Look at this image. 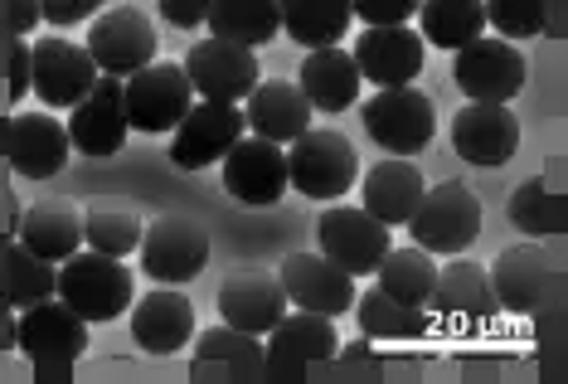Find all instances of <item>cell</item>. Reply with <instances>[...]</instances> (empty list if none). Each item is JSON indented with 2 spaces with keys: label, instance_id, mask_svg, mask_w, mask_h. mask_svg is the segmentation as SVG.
Returning <instances> with one entry per match:
<instances>
[{
  "label": "cell",
  "instance_id": "obj_6",
  "mask_svg": "<svg viewBox=\"0 0 568 384\" xmlns=\"http://www.w3.org/2000/svg\"><path fill=\"white\" fill-rule=\"evenodd\" d=\"M316 239H321V253L345 267V273H374L379 259L394 249V234L389 224H379L365 204H326L316 220Z\"/></svg>",
  "mask_w": 568,
  "mask_h": 384
},
{
  "label": "cell",
  "instance_id": "obj_30",
  "mask_svg": "<svg viewBox=\"0 0 568 384\" xmlns=\"http://www.w3.org/2000/svg\"><path fill=\"white\" fill-rule=\"evenodd\" d=\"M277 16H282V30H287L296 44L326 49V44L345 40L355 10H351V0H277Z\"/></svg>",
  "mask_w": 568,
  "mask_h": 384
},
{
  "label": "cell",
  "instance_id": "obj_34",
  "mask_svg": "<svg viewBox=\"0 0 568 384\" xmlns=\"http://www.w3.org/2000/svg\"><path fill=\"white\" fill-rule=\"evenodd\" d=\"M54 287H59V263L30 253L24 243H10V249L0 253V292H6L10 306L44 302V297H54Z\"/></svg>",
  "mask_w": 568,
  "mask_h": 384
},
{
  "label": "cell",
  "instance_id": "obj_7",
  "mask_svg": "<svg viewBox=\"0 0 568 384\" xmlns=\"http://www.w3.org/2000/svg\"><path fill=\"white\" fill-rule=\"evenodd\" d=\"M122 98H126V122L136 132H175V122L190 112L195 88L185 79V63H156L126 73L122 79Z\"/></svg>",
  "mask_w": 568,
  "mask_h": 384
},
{
  "label": "cell",
  "instance_id": "obj_41",
  "mask_svg": "<svg viewBox=\"0 0 568 384\" xmlns=\"http://www.w3.org/2000/svg\"><path fill=\"white\" fill-rule=\"evenodd\" d=\"M214 0H161V16L180 24V30H195V24H204V16H210Z\"/></svg>",
  "mask_w": 568,
  "mask_h": 384
},
{
  "label": "cell",
  "instance_id": "obj_16",
  "mask_svg": "<svg viewBox=\"0 0 568 384\" xmlns=\"http://www.w3.org/2000/svg\"><path fill=\"white\" fill-rule=\"evenodd\" d=\"M351 59H355L359 79H369L374 88H404L423 73L428 44H423V34L408 30V24H369L355 40Z\"/></svg>",
  "mask_w": 568,
  "mask_h": 384
},
{
  "label": "cell",
  "instance_id": "obj_8",
  "mask_svg": "<svg viewBox=\"0 0 568 384\" xmlns=\"http://www.w3.org/2000/svg\"><path fill=\"white\" fill-rule=\"evenodd\" d=\"M248 132L243 122V108L239 102H190V112L175 122V137H171V165L175 171H204V165L224 161V151Z\"/></svg>",
  "mask_w": 568,
  "mask_h": 384
},
{
  "label": "cell",
  "instance_id": "obj_36",
  "mask_svg": "<svg viewBox=\"0 0 568 384\" xmlns=\"http://www.w3.org/2000/svg\"><path fill=\"white\" fill-rule=\"evenodd\" d=\"M83 243L108 259H126L141 243V220L126 210H88L83 214Z\"/></svg>",
  "mask_w": 568,
  "mask_h": 384
},
{
  "label": "cell",
  "instance_id": "obj_43",
  "mask_svg": "<svg viewBox=\"0 0 568 384\" xmlns=\"http://www.w3.org/2000/svg\"><path fill=\"white\" fill-rule=\"evenodd\" d=\"M6 16H10V30L16 34H30L40 24V0H6Z\"/></svg>",
  "mask_w": 568,
  "mask_h": 384
},
{
  "label": "cell",
  "instance_id": "obj_3",
  "mask_svg": "<svg viewBox=\"0 0 568 384\" xmlns=\"http://www.w3.org/2000/svg\"><path fill=\"white\" fill-rule=\"evenodd\" d=\"M408 234L428 253H467L481 234V200L462 181L428 185L408 214Z\"/></svg>",
  "mask_w": 568,
  "mask_h": 384
},
{
  "label": "cell",
  "instance_id": "obj_11",
  "mask_svg": "<svg viewBox=\"0 0 568 384\" xmlns=\"http://www.w3.org/2000/svg\"><path fill=\"white\" fill-rule=\"evenodd\" d=\"M16 345L40 365H73L88 351V322L54 292L44 302L20 306Z\"/></svg>",
  "mask_w": 568,
  "mask_h": 384
},
{
  "label": "cell",
  "instance_id": "obj_13",
  "mask_svg": "<svg viewBox=\"0 0 568 384\" xmlns=\"http://www.w3.org/2000/svg\"><path fill=\"white\" fill-rule=\"evenodd\" d=\"M156 24H151L141 10L132 6H118L108 10V16L93 20V30H88V54H93L98 73H112V79H126V73L146 69L151 59H156Z\"/></svg>",
  "mask_w": 568,
  "mask_h": 384
},
{
  "label": "cell",
  "instance_id": "obj_20",
  "mask_svg": "<svg viewBox=\"0 0 568 384\" xmlns=\"http://www.w3.org/2000/svg\"><path fill=\"white\" fill-rule=\"evenodd\" d=\"M6 156L24 181H49L69 161V127L49 112H16L6 122Z\"/></svg>",
  "mask_w": 568,
  "mask_h": 384
},
{
  "label": "cell",
  "instance_id": "obj_29",
  "mask_svg": "<svg viewBox=\"0 0 568 384\" xmlns=\"http://www.w3.org/2000/svg\"><path fill=\"white\" fill-rule=\"evenodd\" d=\"M204 24H210L214 40L263 49L267 40H277L282 16H277V0H214Z\"/></svg>",
  "mask_w": 568,
  "mask_h": 384
},
{
  "label": "cell",
  "instance_id": "obj_4",
  "mask_svg": "<svg viewBox=\"0 0 568 384\" xmlns=\"http://www.w3.org/2000/svg\"><path fill=\"white\" fill-rule=\"evenodd\" d=\"M136 253H141L146 277H156L161 287H185L210 263V229L195 214H161V220H151L141 229Z\"/></svg>",
  "mask_w": 568,
  "mask_h": 384
},
{
  "label": "cell",
  "instance_id": "obj_22",
  "mask_svg": "<svg viewBox=\"0 0 568 384\" xmlns=\"http://www.w3.org/2000/svg\"><path fill=\"white\" fill-rule=\"evenodd\" d=\"M549 273H554V263L535 239L496 253V267H486L490 292H496V302L506 306V312H539L545 292H549Z\"/></svg>",
  "mask_w": 568,
  "mask_h": 384
},
{
  "label": "cell",
  "instance_id": "obj_31",
  "mask_svg": "<svg viewBox=\"0 0 568 384\" xmlns=\"http://www.w3.org/2000/svg\"><path fill=\"white\" fill-rule=\"evenodd\" d=\"M355 306H359V331L369 341H418L428 336V306H408V302H394L384 287H369V292H355Z\"/></svg>",
  "mask_w": 568,
  "mask_h": 384
},
{
  "label": "cell",
  "instance_id": "obj_27",
  "mask_svg": "<svg viewBox=\"0 0 568 384\" xmlns=\"http://www.w3.org/2000/svg\"><path fill=\"white\" fill-rule=\"evenodd\" d=\"M423 190H428V181L418 175V165L408 156H389V161L374 165V171H365V210L389 229L408 224V214H413V204L423 200Z\"/></svg>",
  "mask_w": 568,
  "mask_h": 384
},
{
  "label": "cell",
  "instance_id": "obj_9",
  "mask_svg": "<svg viewBox=\"0 0 568 384\" xmlns=\"http://www.w3.org/2000/svg\"><path fill=\"white\" fill-rule=\"evenodd\" d=\"M457 63H452V79L471 102H510L525 88V54L510 40H496V34H476L462 49H452Z\"/></svg>",
  "mask_w": 568,
  "mask_h": 384
},
{
  "label": "cell",
  "instance_id": "obj_10",
  "mask_svg": "<svg viewBox=\"0 0 568 384\" xmlns=\"http://www.w3.org/2000/svg\"><path fill=\"white\" fill-rule=\"evenodd\" d=\"M224 190L248 210H267L287 195V146L243 132L224 151Z\"/></svg>",
  "mask_w": 568,
  "mask_h": 384
},
{
  "label": "cell",
  "instance_id": "obj_21",
  "mask_svg": "<svg viewBox=\"0 0 568 384\" xmlns=\"http://www.w3.org/2000/svg\"><path fill=\"white\" fill-rule=\"evenodd\" d=\"M126 312H132V341L151 355H175V351H185L190 336H195V306H190V297L175 287H156L141 302L132 297Z\"/></svg>",
  "mask_w": 568,
  "mask_h": 384
},
{
  "label": "cell",
  "instance_id": "obj_38",
  "mask_svg": "<svg viewBox=\"0 0 568 384\" xmlns=\"http://www.w3.org/2000/svg\"><path fill=\"white\" fill-rule=\"evenodd\" d=\"M481 6L486 24H496V34H506V40H539L549 24L545 0H481Z\"/></svg>",
  "mask_w": 568,
  "mask_h": 384
},
{
  "label": "cell",
  "instance_id": "obj_35",
  "mask_svg": "<svg viewBox=\"0 0 568 384\" xmlns=\"http://www.w3.org/2000/svg\"><path fill=\"white\" fill-rule=\"evenodd\" d=\"M210 365L253 375V370L267 365V351H263V341H257V336H248V331L219 322L210 331H200V341H195V370H210Z\"/></svg>",
  "mask_w": 568,
  "mask_h": 384
},
{
  "label": "cell",
  "instance_id": "obj_37",
  "mask_svg": "<svg viewBox=\"0 0 568 384\" xmlns=\"http://www.w3.org/2000/svg\"><path fill=\"white\" fill-rule=\"evenodd\" d=\"M510 220L520 234L529 239H545L554 234V224H559V210H554V195H549V185L539 181V175H529V181L515 185V195H510Z\"/></svg>",
  "mask_w": 568,
  "mask_h": 384
},
{
  "label": "cell",
  "instance_id": "obj_44",
  "mask_svg": "<svg viewBox=\"0 0 568 384\" xmlns=\"http://www.w3.org/2000/svg\"><path fill=\"white\" fill-rule=\"evenodd\" d=\"M335 355H351V361H365V355H369V336H359V341H351V345H341Z\"/></svg>",
  "mask_w": 568,
  "mask_h": 384
},
{
  "label": "cell",
  "instance_id": "obj_39",
  "mask_svg": "<svg viewBox=\"0 0 568 384\" xmlns=\"http://www.w3.org/2000/svg\"><path fill=\"white\" fill-rule=\"evenodd\" d=\"M351 10L365 24H408L418 16V0H351Z\"/></svg>",
  "mask_w": 568,
  "mask_h": 384
},
{
  "label": "cell",
  "instance_id": "obj_18",
  "mask_svg": "<svg viewBox=\"0 0 568 384\" xmlns=\"http://www.w3.org/2000/svg\"><path fill=\"white\" fill-rule=\"evenodd\" d=\"M520 146V118L506 108V102H467L452 118V151L471 165H506Z\"/></svg>",
  "mask_w": 568,
  "mask_h": 384
},
{
  "label": "cell",
  "instance_id": "obj_15",
  "mask_svg": "<svg viewBox=\"0 0 568 384\" xmlns=\"http://www.w3.org/2000/svg\"><path fill=\"white\" fill-rule=\"evenodd\" d=\"M185 79L210 102H243L263 83V69H257V49H243L229 40H200L185 54Z\"/></svg>",
  "mask_w": 568,
  "mask_h": 384
},
{
  "label": "cell",
  "instance_id": "obj_5",
  "mask_svg": "<svg viewBox=\"0 0 568 384\" xmlns=\"http://www.w3.org/2000/svg\"><path fill=\"white\" fill-rule=\"evenodd\" d=\"M359 118H365V132L379 142L389 156H418L423 146L437 137V108L433 98L423 93V88H379L365 108H359Z\"/></svg>",
  "mask_w": 568,
  "mask_h": 384
},
{
  "label": "cell",
  "instance_id": "obj_42",
  "mask_svg": "<svg viewBox=\"0 0 568 384\" xmlns=\"http://www.w3.org/2000/svg\"><path fill=\"white\" fill-rule=\"evenodd\" d=\"M24 88H30V44L16 40L10 44V98H24Z\"/></svg>",
  "mask_w": 568,
  "mask_h": 384
},
{
  "label": "cell",
  "instance_id": "obj_17",
  "mask_svg": "<svg viewBox=\"0 0 568 384\" xmlns=\"http://www.w3.org/2000/svg\"><path fill=\"white\" fill-rule=\"evenodd\" d=\"M277 283L292 306L321 312V316H331V322L355 306V277L345 273V267H335L326 253H287L277 267Z\"/></svg>",
  "mask_w": 568,
  "mask_h": 384
},
{
  "label": "cell",
  "instance_id": "obj_32",
  "mask_svg": "<svg viewBox=\"0 0 568 384\" xmlns=\"http://www.w3.org/2000/svg\"><path fill=\"white\" fill-rule=\"evenodd\" d=\"M423 44L462 49L476 34H486V6L481 0H418Z\"/></svg>",
  "mask_w": 568,
  "mask_h": 384
},
{
  "label": "cell",
  "instance_id": "obj_14",
  "mask_svg": "<svg viewBox=\"0 0 568 384\" xmlns=\"http://www.w3.org/2000/svg\"><path fill=\"white\" fill-rule=\"evenodd\" d=\"M98 83V63L83 44L44 34L30 44V88L40 93L44 108H73L88 88Z\"/></svg>",
  "mask_w": 568,
  "mask_h": 384
},
{
  "label": "cell",
  "instance_id": "obj_25",
  "mask_svg": "<svg viewBox=\"0 0 568 384\" xmlns=\"http://www.w3.org/2000/svg\"><path fill=\"white\" fill-rule=\"evenodd\" d=\"M359 83L365 79H359L351 49H341V44L312 49V54L302 59V73H296V88L306 93L312 112H345L359 98Z\"/></svg>",
  "mask_w": 568,
  "mask_h": 384
},
{
  "label": "cell",
  "instance_id": "obj_24",
  "mask_svg": "<svg viewBox=\"0 0 568 384\" xmlns=\"http://www.w3.org/2000/svg\"><path fill=\"white\" fill-rule=\"evenodd\" d=\"M341 351L331 316L321 312H282L277 326L267 331V365L273 370H296V365H316L331 361Z\"/></svg>",
  "mask_w": 568,
  "mask_h": 384
},
{
  "label": "cell",
  "instance_id": "obj_28",
  "mask_svg": "<svg viewBox=\"0 0 568 384\" xmlns=\"http://www.w3.org/2000/svg\"><path fill=\"white\" fill-rule=\"evenodd\" d=\"M20 243L49 263H63L69 253L83 249V210L69 200L34 204V210L20 220Z\"/></svg>",
  "mask_w": 568,
  "mask_h": 384
},
{
  "label": "cell",
  "instance_id": "obj_19",
  "mask_svg": "<svg viewBox=\"0 0 568 384\" xmlns=\"http://www.w3.org/2000/svg\"><path fill=\"white\" fill-rule=\"evenodd\" d=\"M214 302H219V312H224V326H239V331H248V336L273 331L277 316L292 306L277 283V273H267V267H239V273H229Z\"/></svg>",
  "mask_w": 568,
  "mask_h": 384
},
{
  "label": "cell",
  "instance_id": "obj_40",
  "mask_svg": "<svg viewBox=\"0 0 568 384\" xmlns=\"http://www.w3.org/2000/svg\"><path fill=\"white\" fill-rule=\"evenodd\" d=\"M102 6H108V0H40V20H49L54 30H69V24L98 16Z\"/></svg>",
  "mask_w": 568,
  "mask_h": 384
},
{
  "label": "cell",
  "instance_id": "obj_33",
  "mask_svg": "<svg viewBox=\"0 0 568 384\" xmlns=\"http://www.w3.org/2000/svg\"><path fill=\"white\" fill-rule=\"evenodd\" d=\"M374 273H379V287L389 292L394 302H408V306H428L433 283H437L433 253L418 249V243H408V249H389Z\"/></svg>",
  "mask_w": 568,
  "mask_h": 384
},
{
  "label": "cell",
  "instance_id": "obj_23",
  "mask_svg": "<svg viewBox=\"0 0 568 384\" xmlns=\"http://www.w3.org/2000/svg\"><path fill=\"white\" fill-rule=\"evenodd\" d=\"M243 122H248L253 137H267V142L287 146L312 127V102H306L302 88L287 83V79L257 83L253 93L243 98Z\"/></svg>",
  "mask_w": 568,
  "mask_h": 384
},
{
  "label": "cell",
  "instance_id": "obj_2",
  "mask_svg": "<svg viewBox=\"0 0 568 384\" xmlns=\"http://www.w3.org/2000/svg\"><path fill=\"white\" fill-rule=\"evenodd\" d=\"M359 181V156L335 127H306L287 142V185L312 200H341Z\"/></svg>",
  "mask_w": 568,
  "mask_h": 384
},
{
  "label": "cell",
  "instance_id": "obj_1",
  "mask_svg": "<svg viewBox=\"0 0 568 384\" xmlns=\"http://www.w3.org/2000/svg\"><path fill=\"white\" fill-rule=\"evenodd\" d=\"M54 292L83 316V322H118L136 297V283L122 267V259H108V253H98V249H79L59 263Z\"/></svg>",
  "mask_w": 568,
  "mask_h": 384
},
{
  "label": "cell",
  "instance_id": "obj_26",
  "mask_svg": "<svg viewBox=\"0 0 568 384\" xmlns=\"http://www.w3.org/2000/svg\"><path fill=\"white\" fill-rule=\"evenodd\" d=\"M428 312H443V316H471V322H486L496 312V292H490V277L476 259H462L452 253L447 267H437V283H433V297H428Z\"/></svg>",
  "mask_w": 568,
  "mask_h": 384
},
{
  "label": "cell",
  "instance_id": "obj_12",
  "mask_svg": "<svg viewBox=\"0 0 568 384\" xmlns=\"http://www.w3.org/2000/svg\"><path fill=\"white\" fill-rule=\"evenodd\" d=\"M132 122H126V98L122 79L98 73V83L69 108V146L83 156H118Z\"/></svg>",
  "mask_w": 568,
  "mask_h": 384
}]
</instances>
